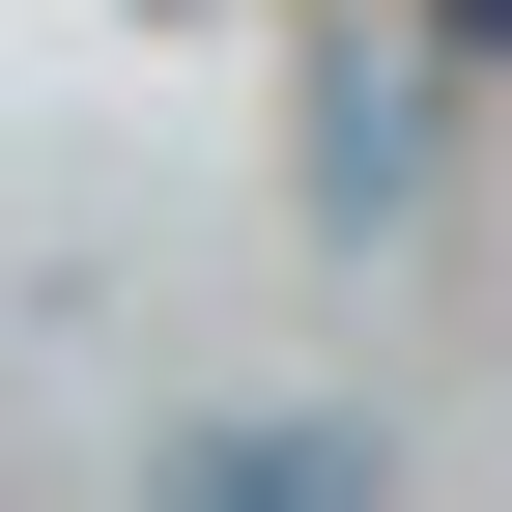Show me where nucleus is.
Wrapping results in <instances>:
<instances>
[{"instance_id":"nucleus-1","label":"nucleus","mask_w":512,"mask_h":512,"mask_svg":"<svg viewBox=\"0 0 512 512\" xmlns=\"http://www.w3.org/2000/svg\"><path fill=\"white\" fill-rule=\"evenodd\" d=\"M114 512H399V427L370 399H200V427H143Z\"/></svg>"}]
</instances>
